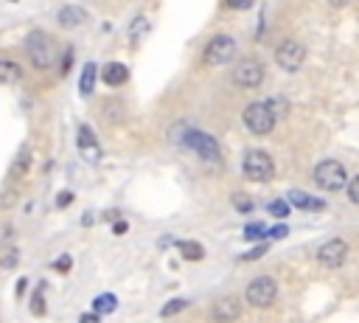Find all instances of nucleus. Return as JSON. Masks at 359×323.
Wrapping results in <instances>:
<instances>
[{
  "mask_svg": "<svg viewBox=\"0 0 359 323\" xmlns=\"http://www.w3.org/2000/svg\"><path fill=\"white\" fill-rule=\"evenodd\" d=\"M112 230H115V233H126V230H129V225H126V219H118V222L112 225Z\"/></svg>",
  "mask_w": 359,
  "mask_h": 323,
  "instance_id": "obj_34",
  "label": "nucleus"
},
{
  "mask_svg": "<svg viewBox=\"0 0 359 323\" xmlns=\"http://www.w3.org/2000/svg\"><path fill=\"white\" fill-rule=\"evenodd\" d=\"M348 199H351L353 205H359V174L348 183Z\"/></svg>",
  "mask_w": 359,
  "mask_h": 323,
  "instance_id": "obj_27",
  "label": "nucleus"
},
{
  "mask_svg": "<svg viewBox=\"0 0 359 323\" xmlns=\"http://www.w3.org/2000/svg\"><path fill=\"white\" fill-rule=\"evenodd\" d=\"M126 79H129V67L123 62H107L101 67V81L109 87H121V84H126Z\"/></svg>",
  "mask_w": 359,
  "mask_h": 323,
  "instance_id": "obj_13",
  "label": "nucleus"
},
{
  "mask_svg": "<svg viewBox=\"0 0 359 323\" xmlns=\"http://www.w3.org/2000/svg\"><path fill=\"white\" fill-rule=\"evenodd\" d=\"M180 253H182V258H188V261H199V258L205 256L202 244H196V242H180Z\"/></svg>",
  "mask_w": 359,
  "mask_h": 323,
  "instance_id": "obj_20",
  "label": "nucleus"
},
{
  "mask_svg": "<svg viewBox=\"0 0 359 323\" xmlns=\"http://www.w3.org/2000/svg\"><path fill=\"white\" fill-rule=\"evenodd\" d=\"M348 258V242L345 239H328L320 250H317V264L325 270H337L342 267Z\"/></svg>",
  "mask_w": 359,
  "mask_h": 323,
  "instance_id": "obj_9",
  "label": "nucleus"
},
{
  "mask_svg": "<svg viewBox=\"0 0 359 323\" xmlns=\"http://www.w3.org/2000/svg\"><path fill=\"white\" fill-rule=\"evenodd\" d=\"M286 233H289V228H286V225H275V228L269 230V236H275V239H283Z\"/></svg>",
  "mask_w": 359,
  "mask_h": 323,
  "instance_id": "obj_32",
  "label": "nucleus"
},
{
  "mask_svg": "<svg viewBox=\"0 0 359 323\" xmlns=\"http://www.w3.org/2000/svg\"><path fill=\"white\" fill-rule=\"evenodd\" d=\"M70 199H73V194H70V191H65V194H59V197H56V205H59V208H65Z\"/></svg>",
  "mask_w": 359,
  "mask_h": 323,
  "instance_id": "obj_33",
  "label": "nucleus"
},
{
  "mask_svg": "<svg viewBox=\"0 0 359 323\" xmlns=\"http://www.w3.org/2000/svg\"><path fill=\"white\" fill-rule=\"evenodd\" d=\"M264 236H266V228H264L261 222H258V225L252 222V225L244 228V239H264Z\"/></svg>",
  "mask_w": 359,
  "mask_h": 323,
  "instance_id": "obj_25",
  "label": "nucleus"
},
{
  "mask_svg": "<svg viewBox=\"0 0 359 323\" xmlns=\"http://www.w3.org/2000/svg\"><path fill=\"white\" fill-rule=\"evenodd\" d=\"M306 59V48L297 42V39H283L278 48H275V62L280 70L286 73H294Z\"/></svg>",
  "mask_w": 359,
  "mask_h": 323,
  "instance_id": "obj_8",
  "label": "nucleus"
},
{
  "mask_svg": "<svg viewBox=\"0 0 359 323\" xmlns=\"http://www.w3.org/2000/svg\"><path fill=\"white\" fill-rule=\"evenodd\" d=\"M143 28L149 31V20H143V17H137V20H135V25H132V39H137V34H140Z\"/></svg>",
  "mask_w": 359,
  "mask_h": 323,
  "instance_id": "obj_28",
  "label": "nucleus"
},
{
  "mask_svg": "<svg viewBox=\"0 0 359 323\" xmlns=\"http://www.w3.org/2000/svg\"><path fill=\"white\" fill-rule=\"evenodd\" d=\"M264 253H266V244H258L255 250H250V253H244L241 258H244V261H250V258H258V256H264Z\"/></svg>",
  "mask_w": 359,
  "mask_h": 323,
  "instance_id": "obj_30",
  "label": "nucleus"
},
{
  "mask_svg": "<svg viewBox=\"0 0 359 323\" xmlns=\"http://www.w3.org/2000/svg\"><path fill=\"white\" fill-rule=\"evenodd\" d=\"M25 53H28L31 65H34V67H39V70L50 67V65H53V59H56L53 39H50L45 31H31V34L25 37Z\"/></svg>",
  "mask_w": 359,
  "mask_h": 323,
  "instance_id": "obj_1",
  "label": "nucleus"
},
{
  "mask_svg": "<svg viewBox=\"0 0 359 323\" xmlns=\"http://www.w3.org/2000/svg\"><path fill=\"white\" fill-rule=\"evenodd\" d=\"M233 56H236V39L227 37V34H216V37L205 45V51H202V62L210 65V67L227 65Z\"/></svg>",
  "mask_w": 359,
  "mask_h": 323,
  "instance_id": "obj_6",
  "label": "nucleus"
},
{
  "mask_svg": "<svg viewBox=\"0 0 359 323\" xmlns=\"http://www.w3.org/2000/svg\"><path fill=\"white\" fill-rule=\"evenodd\" d=\"M76 143H79V152L87 163H98L101 160V146H98V138L93 132L90 124H79L76 129Z\"/></svg>",
  "mask_w": 359,
  "mask_h": 323,
  "instance_id": "obj_11",
  "label": "nucleus"
},
{
  "mask_svg": "<svg viewBox=\"0 0 359 323\" xmlns=\"http://www.w3.org/2000/svg\"><path fill=\"white\" fill-rule=\"evenodd\" d=\"M241 118H244V126H247L252 135H269L272 126H275V115L269 112L266 101H252V104H247L244 112H241Z\"/></svg>",
  "mask_w": 359,
  "mask_h": 323,
  "instance_id": "obj_5",
  "label": "nucleus"
},
{
  "mask_svg": "<svg viewBox=\"0 0 359 323\" xmlns=\"http://www.w3.org/2000/svg\"><path fill=\"white\" fill-rule=\"evenodd\" d=\"M118 306V301H115V295H101V298H95L93 301V315H109L112 309Z\"/></svg>",
  "mask_w": 359,
  "mask_h": 323,
  "instance_id": "obj_19",
  "label": "nucleus"
},
{
  "mask_svg": "<svg viewBox=\"0 0 359 323\" xmlns=\"http://www.w3.org/2000/svg\"><path fill=\"white\" fill-rule=\"evenodd\" d=\"M238 315H241V301L233 298V295H222L210 306V320L213 323H233V320H238Z\"/></svg>",
  "mask_w": 359,
  "mask_h": 323,
  "instance_id": "obj_12",
  "label": "nucleus"
},
{
  "mask_svg": "<svg viewBox=\"0 0 359 323\" xmlns=\"http://www.w3.org/2000/svg\"><path fill=\"white\" fill-rule=\"evenodd\" d=\"M95 67H98L95 62H87V65H84L81 79H79V93H81V95H90V93H93V87H95V73H98Z\"/></svg>",
  "mask_w": 359,
  "mask_h": 323,
  "instance_id": "obj_18",
  "label": "nucleus"
},
{
  "mask_svg": "<svg viewBox=\"0 0 359 323\" xmlns=\"http://www.w3.org/2000/svg\"><path fill=\"white\" fill-rule=\"evenodd\" d=\"M266 107H269V112L278 118V115H286V110H289V104H286V98H266Z\"/></svg>",
  "mask_w": 359,
  "mask_h": 323,
  "instance_id": "obj_23",
  "label": "nucleus"
},
{
  "mask_svg": "<svg viewBox=\"0 0 359 323\" xmlns=\"http://www.w3.org/2000/svg\"><path fill=\"white\" fill-rule=\"evenodd\" d=\"M233 208L236 211H241V213H250L252 208H255V202H252V197H247V194H233Z\"/></svg>",
  "mask_w": 359,
  "mask_h": 323,
  "instance_id": "obj_21",
  "label": "nucleus"
},
{
  "mask_svg": "<svg viewBox=\"0 0 359 323\" xmlns=\"http://www.w3.org/2000/svg\"><path fill=\"white\" fill-rule=\"evenodd\" d=\"M17 258H20V253H17V250H8V253L0 258V264H3V267H14V264H17Z\"/></svg>",
  "mask_w": 359,
  "mask_h": 323,
  "instance_id": "obj_29",
  "label": "nucleus"
},
{
  "mask_svg": "<svg viewBox=\"0 0 359 323\" xmlns=\"http://www.w3.org/2000/svg\"><path fill=\"white\" fill-rule=\"evenodd\" d=\"M233 81H236L238 87H244V90L258 87V84L264 81V65H261L258 59H244V62H238L236 70H233Z\"/></svg>",
  "mask_w": 359,
  "mask_h": 323,
  "instance_id": "obj_10",
  "label": "nucleus"
},
{
  "mask_svg": "<svg viewBox=\"0 0 359 323\" xmlns=\"http://www.w3.org/2000/svg\"><path fill=\"white\" fill-rule=\"evenodd\" d=\"M286 202H289V208L294 205V208H300V211H323L325 208V202L320 199V197H311V194H306V191H289V197H286Z\"/></svg>",
  "mask_w": 359,
  "mask_h": 323,
  "instance_id": "obj_14",
  "label": "nucleus"
},
{
  "mask_svg": "<svg viewBox=\"0 0 359 323\" xmlns=\"http://www.w3.org/2000/svg\"><path fill=\"white\" fill-rule=\"evenodd\" d=\"M31 146H22L20 152H17V157H14V163H11V177H22V174H28V169H31Z\"/></svg>",
  "mask_w": 359,
  "mask_h": 323,
  "instance_id": "obj_16",
  "label": "nucleus"
},
{
  "mask_svg": "<svg viewBox=\"0 0 359 323\" xmlns=\"http://www.w3.org/2000/svg\"><path fill=\"white\" fill-rule=\"evenodd\" d=\"M182 309H188V301L185 298H177V301H168L163 309H160V317H171V315H177V312H182Z\"/></svg>",
  "mask_w": 359,
  "mask_h": 323,
  "instance_id": "obj_22",
  "label": "nucleus"
},
{
  "mask_svg": "<svg viewBox=\"0 0 359 323\" xmlns=\"http://www.w3.org/2000/svg\"><path fill=\"white\" fill-rule=\"evenodd\" d=\"M31 312L36 315V317H42L45 315V301H42V286L36 289V295L31 298Z\"/></svg>",
  "mask_w": 359,
  "mask_h": 323,
  "instance_id": "obj_26",
  "label": "nucleus"
},
{
  "mask_svg": "<svg viewBox=\"0 0 359 323\" xmlns=\"http://www.w3.org/2000/svg\"><path fill=\"white\" fill-rule=\"evenodd\" d=\"M182 143L191 149V152H196L205 163H222V149H219V143H216V138L213 135H208V132H202V129H188L185 132V138H182Z\"/></svg>",
  "mask_w": 359,
  "mask_h": 323,
  "instance_id": "obj_3",
  "label": "nucleus"
},
{
  "mask_svg": "<svg viewBox=\"0 0 359 323\" xmlns=\"http://www.w3.org/2000/svg\"><path fill=\"white\" fill-rule=\"evenodd\" d=\"M67 267H70V256H62L59 261H53V270H59V272H67Z\"/></svg>",
  "mask_w": 359,
  "mask_h": 323,
  "instance_id": "obj_31",
  "label": "nucleus"
},
{
  "mask_svg": "<svg viewBox=\"0 0 359 323\" xmlns=\"http://www.w3.org/2000/svg\"><path fill=\"white\" fill-rule=\"evenodd\" d=\"M20 76H22V67L17 62L0 59V84H14V81H20Z\"/></svg>",
  "mask_w": 359,
  "mask_h": 323,
  "instance_id": "obj_17",
  "label": "nucleus"
},
{
  "mask_svg": "<svg viewBox=\"0 0 359 323\" xmlns=\"http://www.w3.org/2000/svg\"><path fill=\"white\" fill-rule=\"evenodd\" d=\"M79 323H101V317H98V315H93V312H87V315H84Z\"/></svg>",
  "mask_w": 359,
  "mask_h": 323,
  "instance_id": "obj_35",
  "label": "nucleus"
},
{
  "mask_svg": "<svg viewBox=\"0 0 359 323\" xmlns=\"http://www.w3.org/2000/svg\"><path fill=\"white\" fill-rule=\"evenodd\" d=\"M275 298H278V284H275V278H269V275L252 278V281L247 284V289H244V301H247L252 309H266V306L275 303Z\"/></svg>",
  "mask_w": 359,
  "mask_h": 323,
  "instance_id": "obj_2",
  "label": "nucleus"
},
{
  "mask_svg": "<svg viewBox=\"0 0 359 323\" xmlns=\"http://www.w3.org/2000/svg\"><path fill=\"white\" fill-rule=\"evenodd\" d=\"M81 22H87V11L79 6H62L59 8V25L62 28H79Z\"/></svg>",
  "mask_w": 359,
  "mask_h": 323,
  "instance_id": "obj_15",
  "label": "nucleus"
},
{
  "mask_svg": "<svg viewBox=\"0 0 359 323\" xmlns=\"http://www.w3.org/2000/svg\"><path fill=\"white\" fill-rule=\"evenodd\" d=\"M269 213L283 219V216L289 213V202H286V199H272V202H269Z\"/></svg>",
  "mask_w": 359,
  "mask_h": 323,
  "instance_id": "obj_24",
  "label": "nucleus"
},
{
  "mask_svg": "<svg viewBox=\"0 0 359 323\" xmlns=\"http://www.w3.org/2000/svg\"><path fill=\"white\" fill-rule=\"evenodd\" d=\"M241 169H244V177L252 180V183H269L272 174H275L272 157L266 152H247Z\"/></svg>",
  "mask_w": 359,
  "mask_h": 323,
  "instance_id": "obj_7",
  "label": "nucleus"
},
{
  "mask_svg": "<svg viewBox=\"0 0 359 323\" xmlns=\"http://www.w3.org/2000/svg\"><path fill=\"white\" fill-rule=\"evenodd\" d=\"M314 183L325 191H342L348 185V171L339 160H323L314 166Z\"/></svg>",
  "mask_w": 359,
  "mask_h": 323,
  "instance_id": "obj_4",
  "label": "nucleus"
}]
</instances>
